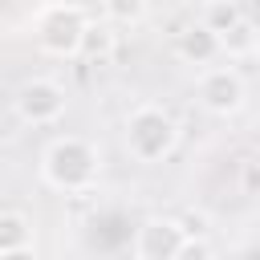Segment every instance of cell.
<instances>
[{
	"label": "cell",
	"instance_id": "1",
	"mask_svg": "<svg viewBox=\"0 0 260 260\" xmlns=\"http://www.w3.org/2000/svg\"><path fill=\"white\" fill-rule=\"evenodd\" d=\"M102 175V150L81 138V134H57L45 142L41 150V183L61 191V195H77L89 191Z\"/></svg>",
	"mask_w": 260,
	"mask_h": 260
},
{
	"label": "cell",
	"instance_id": "2",
	"mask_svg": "<svg viewBox=\"0 0 260 260\" xmlns=\"http://www.w3.org/2000/svg\"><path fill=\"white\" fill-rule=\"evenodd\" d=\"M122 142L134 162H162L179 146V118L158 102H142L126 114Z\"/></svg>",
	"mask_w": 260,
	"mask_h": 260
},
{
	"label": "cell",
	"instance_id": "3",
	"mask_svg": "<svg viewBox=\"0 0 260 260\" xmlns=\"http://www.w3.org/2000/svg\"><path fill=\"white\" fill-rule=\"evenodd\" d=\"M85 8L73 0H49L37 8L32 16V37L41 45V53L49 57H77V41L85 32Z\"/></svg>",
	"mask_w": 260,
	"mask_h": 260
},
{
	"label": "cell",
	"instance_id": "4",
	"mask_svg": "<svg viewBox=\"0 0 260 260\" xmlns=\"http://www.w3.org/2000/svg\"><path fill=\"white\" fill-rule=\"evenodd\" d=\"M195 98L215 118H236L248 106V81L236 65H203L195 77Z\"/></svg>",
	"mask_w": 260,
	"mask_h": 260
},
{
	"label": "cell",
	"instance_id": "5",
	"mask_svg": "<svg viewBox=\"0 0 260 260\" xmlns=\"http://www.w3.org/2000/svg\"><path fill=\"white\" fill-rule=\"evenodd\" d=\"M65 106H69V93L61 81L53 77H24L12 93V110L24 126H53L65 118Z\"/></svg>",
	"mask_w": 260,
	"mask_h": 260
},
{
	"label": "cell",
	"instance_id": "6",
	"mask_svg": "<svg viewBox=\"0 0 260 260\" xmlns=\"http://www.w3.org/2000/svg\"><path fill=\"white\" fill-rule=\"evenodd\" d=\"M183 240H187V232L175 215H146L134 228L130 252H134V260H175Z\"/></svg>",
	"mask_w": 260,
	"mask_h": 260
},
{
	"label": "cell",
	"instance_id": "7",
	"mask_svg": "<svg viewBox=\"0 0 260 260\" xmlns=\"http://www.w3.org/2000/svg\"><path fill=\"white\" fill-rule=\"evenodd\" d=\"M175 57H179L183 65H211V61L219 57V45H215V37L195 20V24H187V28L175 37Z\"/></svg>",
	"mask_w": 260,
	"mask_h": 260
},
{
	"label": "cell",
	"instance_id": "8",
	"mask_svg": "<svg viewBox=\"0 0 260 260\" xmlns=\"http://www.w3.org/2000/svg\"><path fill=\"white\" fill-rule=\"evenodd\" d=\"M114 49H118L114 24H106V20H102V24H98V20H85V32H81V41H77V57L102 65V61L114 57Z\"/></svg>",
	"mask_w": 260,
	"mask_h": 260
},
{
	"label": "cell",
	"instance_id": "9",
	"mask_svg": "<svg viewBox=\"0 0 260 260\" xmlns=\"http://www.w3.org/2000/svg\"><path fill=\"white\" fill-rule=\"evenodd\" d=\"M256 41H260V32H256V24H252L248 16H240L232 28H223V32L215 37V45H219V53H223L228 61H248V57H256Z\"/></svg>",
	"mask_w": 260,
	"mask_h": 260
},
{
	"label": "cell",
	"instance_id": "10",
	"mask_svg": "<svg viewBox=\"0 0 260 260\" xmlns=\"http://www.w3.org/2000/svg\"><path fill=\"white\" fill-rule=\"evenodd\" d=\"M240 16H244L240 0H203V8H199V24H203L211 37H219L223 28H232Z\"/></svg>",
	"mask_w": 260,
	"mask_h": 260
},
{
	"label": "cell",
	"instance_id": "11",
	"mask_svg": "<svg viewBox=\"0 0 260 260\" xmlns=\"http://www.w3.org/2000/svg\"><path fill=\"white\" fill-rule=\"evenodd\" d=\"M32 244V219L24 211H0V252Z\"/></svg>",
	"mask_w": 260,
	"mask_h": 260
},
{
	"label": "cell",
	"instance_id": "12",
	"mask_svg": "<svg viewBox=\"0 0 260 260\" xmlns=\"http://www.w3.org/2000/svg\"><path fill=\"white\" fill-rule=\"evenodd\" d=\"M102 8H106V20L110 24H142L146 20V12H150V0H102Z\"/></svg>",
	"mask_w": 260,
	"mask_h": 260
},
{
	"label": "cell",
	"instance_id": "13",
	"mask_svg": "<svg viewBox=\"0 0 260 260\" xmlns=\"http://www.w3.org/2000/svg\"><path fill=\"white\" fill-rule=\"evenodd\" d=\"M175 260H215V252H211V244H207V236H187V240L179 244V252H175Z\"/></svg>",
	"mask_w": 260,
	"mask_h": 260
},
{
	"label": "cell",
	"instance_id": "14",
	"mask_svg": "<svg viewBox=\"0 0 260 260\" xmlns=\"http://www.w3.org/2000/svg\"><path fill=\"white\" fill-rule=\"evenodd\" d=\"M0 260H41V256H37L32 244H24V248H8V252H0Z\"/></svg>",
	"mask_w": 260,
	"mask_h": 260
},
{
	"label": "cell",
	"instance_id": "15",
	"mask_svg": "<svg viewBox=\"0 0 260 260\" xmlns=\"http://www.w3.org/2000/svg\"><path fill=\"white\" fill-rule=\"evenodd\" d=\"M41 4H49V0H41Z\"/></svg>",
	"mask_w": 260,
	"mask_h": 260
}]
</instances>
